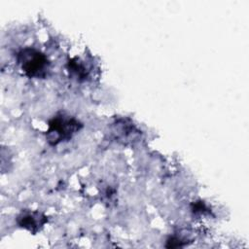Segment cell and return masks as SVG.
Wrapping results in <instances>:
<instances>
[{
	"label": "cell",
	"instance_id": "obj_2",
	"mask_svg": "<svg viewBox=\"0 0 249 249\" xmlns=\"http://www.w3.org/2000/svg\"><path fill=\"white\" fill-rule=\"evenodd\" d=\"M22 72L29 78H45L50 68L47 56L33 48L21 49L17 55Z\"/></svg>",
	"mask_w": 249,
	"mask_h": 249
},
{
	"label": "cell",
	"instance_id": "obj_1",
	"mask_svg": "<svg viewBox=\"0 0 249 249\" xmlns=\"http://www.w3.org/2000/svg\"><path fill=\"white\" fill-rule=\"evenodd\" d=\"M82 127V123L74 117L58 114L49 121L46 133L47 141L52 146H55L63 141H68Z\"/></svg>",
	"mask_w": 249,
	"mask_h": 249
},
{
	"label": "cell",
	"instance_id": "obj_4",
	"mask_svg": "<svg viewBox=\"0 0 249 249\" xmlns=\"http://www.w3.org/2000/svg\"><path fill=\"white\" fill-rule=\"evenodd\" d=\"M67 68L71 76H73L77 81L82 82L87 79L88 72L85 65L79 61L78 58H72L67 63Z\"/></svg>",
	"mask_w": 249,
	"mask_h": 249
},
{
	"label": "cell",
	"instance_id": "obj_6",
	"mask_svg": "<svg viewBox=\"0 0 249 249\" xmlns=\"http://www.w3.org/2000/svg\"><path fill=\"white\" fill-rule=\"evenodd\" d=\"M192 210L195 213H205L208 209L202 201H196L192 204Z\"/></svg>",
	"mask_w": 249,
	"mask_h": 249
},
{
	"label": "cell",
	"instance_id": "obj_5",
	"mask_svg": "<svg viewBox=\"0 0 249 249\" xmlns=\"http://www.w3.org/2000/svg\"><path fill=\"white\" fill-rule=\"evenodd\" d=\"M166 247L167 248H176V247H182L184 244H183V241L178 238V237H175V236H172V237H169L166 241Z\"/></svg>",
	"mask_w": 249,
	"mask_h": 249
},
{
	"label": "cell",
	"instance_id": "obj_3",
	"mask_svg": "<svg viewBox=\"0 0 249 249\" xmlns=\"http://www.w3.org/2000/svg\"><path fill=\"white\" fill-rule=\"evenodd\" d=\"M47 222V218L39 213V212H32V213H22L18 218V223L21 228L28 230L31 232H36L40 227Z\"/></svg>",
	"mask_w": 249,
	"mask_h": 249
}]
</instances>
